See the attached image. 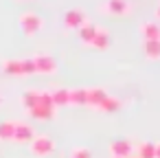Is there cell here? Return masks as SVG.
<instances>
[{"label": "cell", "instance_id": "cell-9", "mask_svg": "<svg viewBox=\"0 0 160 158\" xmlns=\"http://www.w3.org/2000/svg\"><path fill=\"white\" fill-rule=\"evenodd\" d=\"M68 105H88V92H86V88L68 90Z\"/></svg>", "mask_w": 160, "mask_h": 158}, {"label": "cell", "instance_id": "cell-8", "mask_svg": "<svg viewBox=\"0 0 160 158\" xmlns=\"http://www.w3.org/2000/svg\"><path fill=\"white\" fill-rule=\"evenodd\" d=\"M86 92H88V108H99L103 101H105V97H108V92L103 90V88H86Z\"/></svg>", "mask_w": 160, "mask_h": 158}, {"label": "cell", "instance_id": "cell-25", "mask_svg": "<svg viewBox=\"0 0 160 158\" xmlns=\"http://www.w3.org/2000/svg\"><path fill=\"white\" fill-rule=\"evenodd\" d=\"M18 3H27V0H18Z\"/></svg>", "mask_w": 160, "mask_h": 158}, {"label": "cell", "instance_id": "cell-5", "mask_svg": "<svg viewBox=\"0 0 160 158\" xmlns=\"http://www.w3.org/2000/svg\"><path fill=\"white\" fill-rule=\"evenodd\" d=\"M132 143L129 140H125V138H118V140H112L110 143V154H112V158H127L129 154H132Z\"/></svg>", "mask_w": 160, "mask_h": 158}, {"label": "cell", "instance_id": "cell-18", "mask_svg": "<svg viewBox=\"0 0 160 158\" xmlns=\"http://www.w3.org/2000/svg\"><path fill=\"white\" fill-rule=\"evenodd\" d=\"M123 108V103H121V99H116V97H105V101L97 108V110H101V112H116V110H121Z\"/></svg>", "mask_w": 160, "mask_h": 158}, {"label": "cell", "instance_id": "cell-10", "mask_svg": "<svg viewBox=\"0 0 160 158\" xmlns=\"http://www.w3.org/2000/svg\"><path fill=\"white\" fill-rule=\"evenodd\" d=\"M140 35L145 40H160V24L158 22H142L140 24Z\"/></svg>", "mask_w": 160, "mask_h": 158}, {"label": "cell", "instance_id": "cell-14", "mask_svg": "<svg viewBox=\"0 0 160 158\" xmlns=\"http://www.w3.org/2000/svg\"><path fill=\"white\" fill-rule=\"evenodd\" d=\"M2 70L11 77H22V59H5Z\"/></svg>", "mask_w": 160, "mask_h": 158}, {"label": "cell", "instance_id": "cell-22", "mask_svg": "<svg viewBox=\"0 0 160 158\" xmlns=\"http://www.w3.org/2000/svg\"><path fill=\"white\" fill-rule=\"evenodd\" d=\"M70 158H92V154H90L88 147H75L70 151Z\"/></svg>", "mask_w": 160, "mask_h": 158}, {"label": "cell", "instance_id": "cell-2", "mask_svg": "<svg viewBox=\"0 0 160 158\" xmlns=\"http://www.w3.org/2000/svg\"><path fill=\"white\" fill-rule=\"evenodd\" d=\"M31 151H33L35 156H40V158L51 156V154L55 151V140H53L51 136H35V138L31 140Z\"/></svg>", "mask_w": 160, "mask_h": 158}, {"label": "cell", "instance_id": "cell-7", "mask_svg": "<svg viewBox=\"0 0 160 158\" xmlns=\"http://www.w3.org/2000/svg\"><path fill=\"white\" fill-rule=\"evenodd\" d=\"M103 11H108L112 16H125L129 11V5H127V0H108L103 5Z\"/></svg>", "mask_w": 160, "mask_h": 158}, {"label": "cell", "instance_id": "cell-20", "mask_svg": "<svg viewBox=\"0 0 160 158\" xmlns=\"http://www.w3.org/2000/svg\"><path fill=\"white\" fill-rule=\"evenodd\" d=\"M138 158H156V145L153 143H140L138 145Z\"/></svg>", "mask_w": 160, "mask_h": 158}, {"label": "cell", "instance_id": "cell-17", "mask_svg": "<svg viewBox=\"0 0 160 158\" xmlns=\"http://www.w3.org/2000/svg\"><path fill=\"white\" fill-rule=\"evenodd\" d=\"M90 46H94V48H99V51H103V48H108V46H110V33H108L105 29H99Z\"/></svg>", "mask_w": 160, "mask_h": 158}, {"label": "cell", "instance_id": "cell-15", "mask_svg": "<svg viewBox=\"0 0 160 158\" xmlns=\"http://www.w3.org/2000/svg\"><path fill=\"white\" fill-rule=\"evenodd\" d=\"M38 103H40V90H27V92L22 94V105H24L27 112L33 110Z\"/></svg>", "mask_w": 160, "mask_h": 158}, {"label": "cell", "instance_id": "cell-27", "mask_svg": "<svg viewBox=\"0 0 160 158\" xmlns=\"http://www.w3.org/2000/svg\"><path fill=\"white\" fill-rule=\"evenodd\" d=\"M136 158H138V156H136Z\"/></svg>", "mask_w": 160, "mask_h": 158}, {"label": "cell", "instance_id": "cell-3", "mask_svg": "<svg viewBox=\"0 0 160 158\" xmlns=\"http://www.w3.org/2000/svg\"><path fill=\"white\" fill-rule=\"evenodd\" d=\"M88 20H86V13L81 11V9H68L66 13H64V24L68 27V29H81L83 24H86Z\"/></svg>", "mask_w": 160, "mask_h": 158}, {"label": "cell", "instance_id": "cell-13", "mask_svg": "<svg viewBox=\"0 0 160 158\" xmlns=\"http://www.w3.org/2000/svg\"><path fill=\"white\" fill-rule=\"evenodd\" d=\"M97 31H99V27H94V24H90V22H86L77 33H79V40L83 42V44H92V40H94V35H97Z\"/></svg>", "mask_w": 160, "mask_h": 158}, {"label": "cell", "instance_id": "cell-4", "mask_svg": "<svg viewBox=\"0 0 160 158\" xmlns=\"http://www.w3.org/2000/svg\"><path fill=\"white\" fill-rule=\"evenodd\" d=\"M35 62V73H42V75H53L57 70V62L51 57V55H35L33 57Z\"/></svg>", "mask_w": 160, "mask_h": 158}, {"label": "cell", "instance_id": "cell-16", "mask_svg": "<svg viewBox=\"0 0 160 158\" xmlns=\"http://www.w3.org/2000/svg\"><path fill=\"white\" fill-rule=\"evenodd\" d=\"M16 123L18 121H2V123H0V140H13Z\"/></svg>", "mask_w": 160, "mask_h": 158}, {"label": "cell", "instance_id": "cell-1", "mask_svg": "<svg viewBox=\"0 0 160 158\" xmlns=\"http://www.w3.org/2000/svg\"><path fill=\"white\" fill-rule=\"evenodd\" d=\"M42 27H44V20L38 16V13H33V11H27V13H22L20 16V29H22V33L24 35H35V33H40L42 31Z\"/></svg>", "mask_w": 160, "mask_h": 158}, {"label": "cell", "instance_id": "cell-23", "mask_svg": "<svg viewBox=\"0 0 160 158\" xmlns=\"http://www.w3.org/2000/svg\"><path fill=\"white\" fill-rule=\"evenodd\" d=\"M156 158H160V143L156 145Z\"/></svg>", "mask_w": 160, "mask_h": 158}, {"label": "cell", "instance_id": "cell-24", "mask_svg": "<svg viewBox=\"0 0 160 158\" xmlns=\"http://www.w3.org/2000/svg\"><path fill=\"white\" fill-rule=\"evenodd\" d=\"M156 18H158V20H160V7H158V9H156Z\"/></svg>", "mask_w": 160, "mask_h": 158}, {"label": "cell", "instance_id": "cell-21", "mask_svg": "<svg viewBox=\"0 0 160 158\" xmlns=\"http://www.w3.org/2000/svg\"><path fill=\"white\" fill-rule=\"evenodd\" d=\"M33 73H35V62H33V57L22 59V75H33Z\"/></svg>", "mask_w": 160, "mask_h": 158}, {"label": "cell", "instance_id": "cell-19", "mask_svg": "<svg viewBox=\"0 0 160 158\" xmlns=\"http://www.w3.org/2000/svg\"><path fill=\"white\" fill-rule=\"evenodd\" d=\"M51 97H53V105H55V108L68 105V90H66V88H57L55 92H51Z\"/></svg>", "mask_w": 160, "mask_h": 158}, {"label": "cell", "instance_id": "cell-12", "mask_svg": "<svg viewBox=\"0 0 160 158\" xmlns=\"http://www.w3.org/2000/svg\"><path fill=\"white\" fill-rule=\"evenodd\" d=\"M29 114L33 119H40V121H51L55 119V108H48V105H35L33 110H29Z\"/></svg>", "mask_w": 160, "mask_h": 158}, {"label": "cell", "instance_id": "cell-11", "mask_svg": "<svg viewBox=\"0 0 160 158\" xmlns=\"http://www.w3.org/2000/svg\"><path fill=\"white\" fill-rule=\"evenodd\" d=\"M142 51L147 59H160V40H142Z\"/></svg>", "mask_w": 160, "mask_h": 158}, {"label": "cell", "instance_id": "cell-6", "mask_svg": "<svg viewBox=\"0 0 160 158\" xmlns=\"http://www.w3.org/2000/svg\"><path fill=\"white\" fill-rule=\"evenodd\" d=\"M35 138V134H33V127L29 125V123H16V134H13V140L16 143H31Z\"/></svg>", "mask_w": 160, "mask_h": 158}, {"label": "cell", "instance_id": "cell-26", "mask_svg": "<svg viewBox=\"0 0 160 158\" xmlns=\"http://www.w3.org/2000/svg\"><path fill=\"white\" fill-rule=\"evenodd\" d=\"M0 103H2V97H0Z\"/></svg>", "mask_w": 160, "mask_h": 158}]
</instances>
